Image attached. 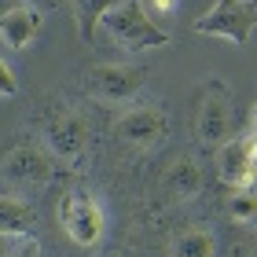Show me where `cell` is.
<instances>
[{"label":"cell","mask_w":257,"mask_h":257,"mask_svg":"<svg viewBox=\"0 0 257 257\" xmlns=\"http://www.w3.org/2000/svg\"><path fill=\"white\" fill-rule=\"evenodd\" d=\"M107 30V37L118 44L121 52H147V48H166L169 33L155 26V19L147 15L144 0H118L99 22Z\"/></svg>","instance_id":"6da1fadb"},{"label":"cell","mask_w":257,"mask_h":257,"mask_svg":"<svg viewBox=\"0 0 257 257\" xmlns=\"http://www.w3.org/2000/svg\"><path fill=\"white\" fill-rule=\"evenodd\" d=\"M144 77H147L144 66L99 63V66H88L85 85H88V92H92L99 103H107V107H121V103L136 99V92L144 88Z\"/></svg>","instance_id":"7a4b0ae2"},{"label":"cell","mask_w":257,"mask_h":257,"mask_svg":"<svg viewBox=\"0 0 257 257\" xmlns=\"http://www.w3.org/2000/svg\"><path fill=\"white\" fill-rule=\"evenodd\" d=\"M257 26L253 4L246 0H217L206 15L195 19V33H209V37H224L231 44H246Z\"/></svg>","instance_id":"3957f363"},{"label":"cell","mask_w":257,"mask_h":257,"mask_svg":"<svg viewBox=\"0 0 257 257\" xmlns=\"http://www.w3.org/2000/svg\"><path fill=\"white\" fill-rule=\"evenodd\" d=\"M59 224L77 246H96L99 235H103V209L92 195L74 191V195H66L63 206H59Z\"/></svg>","instance_id":"277c9868"},{"label":"cell","mask_w":257,"mask_h":257,"mask_svg":"<svg viewBox=\"0 0 257 257\" xmlns=\"http://www.w3.org/2000/svg\"><path fill=\"white\" fill-rule=\"evenodd\" d=\"M114 133H118L121 144L136 147V151H155L169 133V114L162 107H133L121 114Z\"/></svg>","instance_id":"5b68a950"},{"label":"cell","mask_w":257,"mask_h":257,"mask_svg":"<svg viewBox=\"0 0 257 257\" xmlns=\"http://www.w3.org/2000/svg\"><path fill=\"white\" fill-rule=\"evenodd\" d=\"M0 173H4V180H11L15 188H41V184L52 180L55 166L37 144H19V147H11L4 155Z\"/></svg>","instance_id":"8992f818"},{"label":"cell","mask_w":257,"mask_h":257,"mask_svg":"<svg viewBox=\"0 0 257 257\" xmlns=\"http://www.w3.org/2000/svg\"><path fill=\"white\" fill-rule=\"evenodd\" d=\"M48 147L55 158H63L66 166H77L88 151V121L77 110H59L48 125Z\"/></svg>","instance_id":"52a82bcc"},{"label":"cell","mask_w":257,"mask_h":257,"mask_svg":"<svg viewBox=\"0 0 257 257\" xmlns=\"http://www.w3.org/2000/svg\"><path fill=\"white\" fill-rule=\"evenodd\" d=\"M217 173L231 188H250L257 177V136H235L217 147Z\"/></svg>","instance_id":"ba28073f"},{"label":"cell","mask_w":257,"mask_h":257,"mask_svg":"<svg viewBox=\"0 0 257 257\" xmlns=\"http://www.w3.org/2000/svg\"><path fill=\"white\" fill-rule=\"evenodd\" d=\"M228 133H231V99H228V88L213 81L202 99V110H198V140L206 147H220L228 144Z\"/></svg>","instance_id":"9c48e42d"},{"label":"cell","mask_w":257,"mask_h":257,"mask_svg":"<svg viewBox=\"0 0 257 257\" xmlns=\"http://www.w3.org/2000/svg\"><path fill=\"white\" fill-rule=\"evenodd\" d=\"M41 11L33 8V4H19L15 8H8L4 15H0V41L8 44V48H15V52H26L33 37L41 33Z\"/></svg>","instance_id":"30bf717a"},{"label":"cell","mask_w":257,"mask_h":257,"mask_svg":"<svg viewBox=\"0 0 257 257\" xmlns=\"http://www.w3.org/2000/svg\"><path fill=\"white\" fill-rule=\"evenodd\" d=\"M37 228V209L19 195H0V235L4 239H26Z\"/></svg>","instance_id":"8fae6325"},{"label":"cell","mask_w":257,"mask_h":257,"mask_svg":"<svg viewBox=\"0 0 257 257\" xmlns=\"http://www.w3.org/2000/svg\"><path fill=\"white\" fill-rule=\"evenodd\" d=\"M166 195L177 198V202H191V198L202 191V173H198V166L191 158H177L173 166L166 169Z\"/></svg>","instance_id":"7c38bea8"},{"label":"cell","mask_w":257,"mask_h":257,"mask_svg":"<svg viewBox=\"0 0 257 257\" xmlns=\"http://www.w3.org/2000/svg\"><path fill=\"white\" fill-rule=\"evenodd\" d=\"M118 4V0H70L74 8V22H77V37L81 41H92V30L103 22V15Z\"/></svg>","instance_id":"4fadbf2b"},{"label":"cell","mask_w":257,"mask_h":257,"mask_svg":"<svg viewBox=\"0 0 257 257\" xmlns=\"http://www.w3.org/2000/svg\"><path fill=\"white\" fill-rule=\"evenodd\" d=\"M213 250H217V242L202 228H191L173 239V257H213Z\"/></svg>","instance_id":"5bb4252c"},{"label":"cell","mask_w":257,"mask_h":257,"mask_svg":"<svg viewBox=\"0 0 257 257\" xmlns=\"http://www.w3.org/2000/svg\"><path fill=\"white\" fill-rule=\"evenodd\" d=\"M228 217L235 224H253L257 220V191L235 188V195H228Z\"/></svg>","instance_id":"9a60e30c"},{"label":"cell","mask_w":257,"mask_h":257,"mask_svg":"<svg viewBox=\"0 0 257 257\" xmlns=\"http://www.w3.org/2000/svg\"><path fill=\"white\" fill-rule=\"evenodd\" d=\"M15 92H19V77H15V70H11L4 59H0V96H15Z\"/></svg>","instance_id":"2e32d148"},{"label":"cell","mask_w":257,"mask_h":257,"mask_svg":"<svg viewBox=\"0 0 257 257\" xmlns=\"http://www.w3.org/2000/svg\"><path fill=\"white\" fill-rule=\"evenodd\" d=\"M15 257H41V246H37V239H33V235H26V239H22V246L15 250Z\"/></svg>","instance_id":"e0dca14e"},{"label":"cell","mask_w":257,"mask_h":257,"mask_svg":"<svg viewBox=\"0 0 257 257\" xmlns=\"http://www.w3.org/2000/svg\"><path fill=\"white\" fill-rule=\"evenodd\" d=\"M173 8H180V0H151V11H155V15H169Z\"/></svg>","instance_id":"ac0fdd59"},{"label":"cell","mask_w":257,"mask_h":257,"mask_svg":"<svg viewBox=\"0 0 257 257\" xmlns=\"http://www.w3.org/2000/svg\"><path fill=\"white\" fill-rule=\"evenodd\" d=\"M250 136H257V103H253V110H250Z\"/></svg>","instance_id":"d6986e66"},{"label":"cell","mask_w":257,"mask_h":257,"mask_svg":"<svg viewBox=\"0 0 257 257\" xmlns=\"http://www.w3.org/2000/svg\"><path fill=\"white\" fill-rule=\"evenodd\" d=\"M250 253H253V257H257V235H253V242H250Z\"/></svg>","instance_id":"ffe728a7"},{"label":"cell","mask_w":257,"mask_h":257,"mask_svg":"<svg viewBox=\"0 0 257 257\" xmlns=\"http://www.w3.org/2000/svg\"><path fill=\"white\" fill-rule=\"evenodd\" d=\"M250 4H253V15H257V0H250Z\"/></svg>","instance_id":"44dd1931"},{"label":"cell","mask_w":257,"mask_h":257,"mask_svg":"<svg viewBox=\"0 0 257 257\" xmlns=\"http://www.w3.org/2000/svg\"><path fill=\"white\" fill-rule=\"evenodd\" d=\"M22 4H37V0H22Z\"/></svg>","instance_id":"7402d4cb"}]
</instances>
